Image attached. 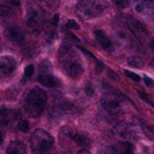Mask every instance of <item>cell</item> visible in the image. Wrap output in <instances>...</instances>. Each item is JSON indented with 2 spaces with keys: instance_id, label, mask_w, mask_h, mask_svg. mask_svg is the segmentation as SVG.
<instances>
[{
  "instance_id": "ffe728a7",
  "label": "cell",
  "mask_w": 154,
  "mask_h": 154,
  "mask_svg": "<svg viewBox=\"0 0 154 154\" xmlns=\"http://www.w3.org/2000/svg\"><path fill=\"white\" fill-rule=\"evenodd\" d=\"M143 131L145 135L151 140H154V126L151 125H143Z\"/></svg>"
},
{
  "instance_id": "d6a6232c",
  "label": "cell",
  "mask_w": 154,
  "mask_h": 154,
  "mask_svg": "<svg viewBox=\"0 0 154 154\" xmlns=\"http://www.w3.org/2000/svg\"><path fill=\"white\" fill-rule=\"evenodd\" d=\"M77 154H92V153H91L90 151H88V150L82 149V150H80V151L77 152Z\"/></svg>"
},
{
  "instance_id": "f1b7e54d",
  "label": "cell",
  "mask_w": 154,
  "mask_h": 154,
  "mask_svg": "<svg viewBox=\"0 0 154 154\" xmlns=\"http://www.w3.org/2000/svg\"><path fill=\"white\" fill-rule=\"evenodd\" d=\"M143 80H145V84L147 87H149V88H153L154 87V82L150 78V77H147L145 76V78H143Z\"/></svg>"
},
{
  "instance_id": "44dd1931",
  "label": "cell",
  "mask_w": 154,
  "mask_h": 154,
  "mask_svg": "<svg viewBox=\"0 0 154 154\" xmlns=\"http://www.w3.org/2000/svg\"><path fill=\"white\" fill-rule=\"evenodd\" d=\"M112 1L119 9H126L130 5V0H112Z\"/></svg>"
},
{
  "instance_id": "8992f818",
  "label": "cell",
  "mask_w": 154,
  "mask_h": 154,
  "mask_svg": "<svg viewBox=\"0 0 154 154\" xmlns=\"http://www.w3.org/2000/svg\"><path fill=\"white\" fill-rule=\"evenodd\" d=\"M103 108L111 115H119L122 112V98L115 93H108L105 94L100 99Z\"/></svg>"
},
{
  "instance_id": "9a60e30c",
  "label": "cell",
  "mask_w": 154,
  "mask_h": 154,
  "mask_svg": "<svg viewBox=\"0 0 154 154\" xmlns=\"http://www.w3.org/2000/svg\"><path fill=\"white\" fill-rule=\"evenodd\" d=\"M70 138H72L74 141H76L77 143L82 147H89L91 143V140L86 134L82 132H77V131H73V132L69 133Z\"/></svg>"
},
{
  "instance_id": "3957f363",
  "label": "cell",
  "mask_w": 154,
  "mask_h": 154,
  "mask_svg": "<svg viewBox=\"0 0 154 154\" xmlns=\"http://www.w3.org/2000/svg\"><path fill=\"white\" fill-rule=\"evenodd\" d=\"M71 54V50L69 45H62L59 50V57L62 59V66L63 70L68 76L71 78H78L84 73V66L79 62V60H76Z\"/></svg>"
},
{
  "instance_id": "d590c367",
  "label": "cell",
  "mask_w": 154,
  "mask_h": 154,
  "mask_svg": "<svg viewBox=\"0 0 154 154\" xmlns=\"http://www.w3.org/2000/svg\"><path fill=\"white\" fill-rule=\"evenodd\" d=\"M149 103H150V105H151V106H152V107H153V108H154V103H151V101H149Z\"/></svg>"
},
{
  "instance_id": "277c9868",
  "label": "cell",
  "mask_w": 154,
  "mask_h": 154,
  "mask_svg": "<svg viewBox=\"0 0 154 154\" xmlns=\"http://www.w3.org/2000/svg\"><path fill=\"white\" fill-rule=\"evenodd\" d=\"M30 145L34 154H45L54 145V137L43 129H37L31 136Z\"/></svg>"
},
{
  "instance_id": "7c38bea8",
  "label": "cell",
  "mask_w": 154,
  "mask_h": 154,
  "mask_svg": "<svg viewBox=\"0 0 154 154\" xmlns=\"http://www.w3.org/2000/svg\"><path fill=\"white\" fill-rule=\"evenodd\" d=\"M127 23H128V26L131 30V32H132L137 38L141 39L147 36V31H146L145 26H143L137 19L130 17L128 19V21H127Z\"/></svg>"
},
{
  "instance_id": "30bf717a",
  "label": "cell",
  "mask_w": 154,
  "mask_h": 154,
  "mask_svg": "<svg viewBox=\"0 0 154 154\" xmlns=\"http://www.w3.org/2000/svg\"><path fill=\"white\" fill-rule=\"evenodd\" d=\"M16 69V60L12 56L0 57V78H7L11 76Z\"/></svg>"
},
{
  "instance_id": "e575fe53",
  "label": "cell",
  "mask_w": 154,
  "mask_h": 154,
  "mask_svg": "<svg viewBox=\"0 0 154 154\" xmlns=\"http://www.w3.org/2000/svg\"><path fill=\"white\" fill-rule=\"evenodd\" d=\"M151 49L154 51V39H153V40H152V42H151Z\"/></svg>"
},
{
  "instance_id": "ac0fdd59",
  "label": "cell",
  "mask_w": 154,
  "mask_h": 154,
  "mask_svg": "<svg viewBox=\"0 0 154 154\" xmlns=\"http://www.w3.org/2000/svg\"><path fill=\"white\" fill-rule=\"evenodd\" d=\"M34 1L43 10H49V11L55 10L59 5V0H34Z\"/></svg>"
},
{
  "instance_id": "603a6c76",
  "label": "cell",
  "mask_w": 154,
  "mask_h": 154,
  "mask_svg": "<svg viewBox=\"0 0 154 154\" xmlns=\"http://www.w3.org/2000/svg\"><path fill=\"white\" fill-rule=\"evenodd\" d=\"M18 128H19V130L21 131V132H28L29 130H30V125H29V122L26 119H21L19 122V124H18Z\"/></svg>"
},
{
  "instance_id": "8fae6325",
  "label": "cell",
  "mask_w": 154,
  "mask_h": 154,
  "mask_svg": "<svg viewBox=\"0 0 154 154\" xmlns=\"http://www.w3.org/2000/svg\"><path fill=\"white\" fill-rule=\"evenodd\" d=\"M5 36L9 39L10 41L17 45H21L24 40V35L22 31L17 26H9L5 29Z\"/></svg>"
},
{
  "instance_id": "f546056e",
  "label": "cell",
  "mask_w": 154,
  "mask_h": 154,
  "mask_svg": "<svg viewBox=\"0 0 154 154\" xmlns=\"http://www.w3.org/2000/svg\"><path fill=\"white\" fill-rule=\"evenodd\" d=\"M79 50H80V51H82V52H84V53H86V54H87V55H88V56H89V57L93 58V59H96V58H95V56H94V55H93V54H92V53H91V52H89V51H88V50H87V49H86V48H82V47H79Z\"/></svg>"
},
{
  "instance_id": "7a4b0ae2",
  "label": "cell",
  "mask_w": 154,
  "mask_h": 154,
  "mask_svg": "<svg viewBox=\"0 0 154 154\" xmlns=\"http://www.w3.org/2000/svg\"><path fill=\"white\" fill-rule=\"evenodd\" d=\"M107 8L106 0H79L77 3V15L82 19L89 20L98 17Z\"/></svg>"
},
{
  "instance_id": "2e32d148",
  "label": "cell",
  "mask_w": 154,
  "mask_h": 154,
  "mask_svg": "<svg viewBox=\"0 0 154 154\" xmlns=\"http://www.w3.org/2000/svg\"><path fill=\"white\" fill-rule=\"evenodd\" d=\"M5 154H26V147L19 140L11 141L8 146Z\"/></svg>"
},
{
  "instance_id": "484cf974",
  "label": "cell",
  "mask_w": 154,
  "mask_h": 154,
  "mask_svg": "<svg viewBox=\"0 0 154 154\" xmlns=\"http://www.w3.org/2000/svg\"><path fill=\"white\" fill-rule=\"evenodd\" d=\"M34 74V66L33 64H29L26 69H24V75L26 77H31Z\"/></svg>"
},
{
  "instance_id": "836d02e7",
  "label": "cell",
  "mask_w": 154,
  "mask_h": 154,
  "mask_svg": "<svg viewBox=\"0 0 154 154\" xmlns=\"http://www.w3.org/2000/svg\"><path fill=\"white\" fill-rule=\"evenodd\" d=\"M12 5L14 7H20V0H12Z\"/></svg>"
},
{
  "instance_id": "52a82bcc",
  "label": "cell",
  "mask_w": 154,
  "mask_h": 154,
  "mask_svg": "<svg viewBox=\"0 0 154 154\" xmlns=\"http://www.w3.org/2000/svg\"><path fill=\"white\" fill-rule=\"evenodd\" d=\"M18 110L14 109H7V108H1L0 109V126L1 127H12L16 124H19L21 119Z\"/></svg>"
},
{
  "instance_id": "1f68e13d",
  "label": "cell",
  "mask_w": 154,
  "mask_h": 154,
  "mask_svg": "<svg viewBox=\"0 0 154 154\" xmlns=\"http://www.w3.org/2000/svg\"><path fill=\"white\" fill-rule=\"evenodd\" d=\"M139 96H140V98H141V99H143V100H145V101H148V103H149V99H148L147 95H146L145 93L139 92Z\"/></svg>"
},
{
  "instance_id": "4316f807",
  "label": "cell",
  "mask_w": 154,
  "mask_h": 154,
  "mask_svg": "<svg viewBox=\"0 0 154 154\" xmlns=\"http://www.w3.org/2000/svg\"><path fill=\"white\" fill-rule=\"evenodd\" d=\"M85 90H86V93L88 94V96H92V95L94 94V87H93V85L90 84V82L86 86Z\"/></svg>"
},
{
  "instance_id": "5bb4252c",
  "label": "cell",
  "mask_w": 154,
  "mask_h": 154,
  "mask_svg": "<svg viewBox=\"0 0 154 154\" xmlns=\"http://www.w3.org/2000/svg\"><path fill=\"white\" fill-rule=\"evenodd\" d=\"M38 82L41 86L47 87V88H55L58 84L57 79H56L53 75L49 74V73H42V74L39 75Z\"/></svg>"
},
{
  "instance_id": "83f0119b",
  "label": "cell",
  "mask_w": 154,
  "mask_h": 154,
  "mask_svg": "<svg viewBox=\"0 0 154 154\" xmlns=\"http://www.w3.org/2000/svg\"><path fill=\"white\" fill-rule=\"evenodd\" d=\"M99 154H115L114 153V150L112 146H109V147H106L99 152Z\"/></svg>"
},
{
  "instance_id": "cb8c5ba5",
  "label": "cell",
  "mask_w": 154,
  "mask_h": 154,
  "mask_svg": "<svg viewBox=\"0 0 154 154\" xmlns=\"http://www.w3.org/2000/svg\"><path fill=\"white\" fill-rule=\"evenodd\" d=\"M125 74L127 75V76L130 78V79L134 80V82H139L140 80V77H139V75H137L136 73L134 72H130V71H125Z\"/></svg>"
},
{
  "instance_id": "5b68a950",
  "label": "cell",
  "mask_w": 154,
  "mask_h": 154,
  "mask_svg": "<svg viewBox=\"0 0 154 154\" xmlns=\"http://www.w3.org/2000/svg\"><path fill=\"white\" fill-rule=\"evenodd\" d=\"M45 23L43 9L39 5H30L26 10V26L33 33L41 31Z\"/></svg>"
},
{
  "instance_id": "d4e9b609",
  "label": "cell",
  "mask_w": 154,
  "mask_h": 154,
  "mask_svg": "<svg viewBox=\"0 0 154 154\" xmlns=\"http://www.w3.org/2000/svg\"><path fill=\"white\" fill-rule=\"evenodd\" d=\"M66 26L69 29H72V30H79V24L77 23L74 19H69L68 23H66Z\"/></svg>"
},
{
  "instance_id": "e0dca14e",
  "label": "cell",
  "mask_w": 154,
  "mask_h": 154,
  "mask_svg": "<svg viewBox=\"0 0 154 154\" xmlns=\"http://www.w3.org/2000/svg\"><path fill=\"white\" fill-rule=\"evenodd\" d=\"M94 34H95V37H96L97 41H98V43L103 48V49H107V50L111 49V48H112L111 40H110L109 37L106 35V33L103 32V30L95 31Z\"/></svg>"
},
{
  "instance_id": "8d00e7d4",
  "label": "cell",
  "mask_w": 154,
  "mask_h": 154,
  "mask_svg": "<svg viewBox=\"0 0 154 154\" xmlns=\"http://www.w3.org/2000/svg\"><path fill=\"white\" fill-rule=\"evenodd\" d=\"M153 63H154V60H153Z\"/></svg>"
},
{
  "instance_id": "d6986e66",
  "label": "cell",
  "mask_w": 154,
  "mask_h": 154,
  "mask_svg": "<svg viewBox=\"0 0 154 154\" xmlns=\"http://www.w3.org/2000/svg\"><path fill=\"white\" fill-rule=\"evenodd\" d=\"M128 64L133 68H138L141 69L145 66V62H143V59L139 56H132L128 59Z\"/></svg>"
},
{
  "instance_id": "4dcf8cb0",
  "label": "cell",
  "mask_w": 154,
  "mask_h": 154,
  "mask_svg": "<svg viewBox=\"0 0 154 154\" xmlns=\"http://www.w3.org/2000/svg\"><path fill=\"white\" fill-rule=\"evenodd\" d=\"M58 22H59V14H55L52 19V23H53L54 26H58Z\"/></svg>"
},
{
  "instance_id": "9c48e42d",
  "label": "cell",
  "mask_w": 154,
  "mask_h": 154,
  "mask_svg": "<svg viewBox=\"0 0 154 154\" xmlns=\"http://www.w3.org/2000/svg\"><path fill=\"white\" fill-rule=\"evenodd\" d=\"M134 9L140 15L154 18V0H133Z\"/></svg>"
},
{
  "instance_id": "7402d4cb",
  "label": "cell",
  "mask_w": 154,
  "mask_h": 154,
  "mask_svg": "<svg viewBox=\"0 0 154 154\" xmlns=\"http://www.w3.org/2000/svg\"><path fill=\"white\" fill-rule=\"evenodd\" d=\"M12 13V9L5 5H0V16L7 17Z\"/></svg>"
},
{
  "instance_id": "ba28073f",
  "label": "cell",
  "mask_w": 154,
  "mask_h": 154,
  "mask_svg": "<svg viewBox=\"0 0 154 154\" xmlns=\"http://www.w3.org/2000/svg\"><path fill=\"white\" fill-rule=\"evenodd\" d=\"M114 133L116 136L122 139V141H130L136 137V130L134 126L127 122H122L116 125L114 128Z\"/></svg>"
},
{
  "instance_id": "6da1fadb",
  "label": "cell",
  "mask_w": 154,
  "mask_h": 154,
  "mask_svg": "<svg viewBox=\"0 0 154 154\" xmlns=\"http://www.w3.org/2000/svg\"><path fill=\"white\" fill-rule=\"evenodd\" d=\"M48 101V95L43 89L33 88L26 93L23 109L30 117H38L42 114Z\"/></svg>"
},
{
  "instance_id": "4fadbf2b",
  "label": "cell",
  "mask_w": 154,
  "mask_h": 154,
  "mask_svg": "<svg viewBox=\"0 0 154 154\" xmlns=\"http://www.w3.org/2000/svg\"><path fill=\"white\" fill-rule=\"evenodd\" d=\"M112 147L115 154H134V147L131 141H119Z\"/></svg>"
}]
</instances>
